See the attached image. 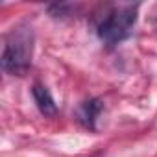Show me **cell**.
Here are the masks:
<instances>
[{"label": "cell", "instance_id": "277c9868", "mask_svg": "<svg viewBox=\"0 0 157 157\" xmlns=\"http://www.w3.org/2000/svg\"><path fill=\"white\" fill-rule=\"evenodd\" d=\"M32 96H33V102H35L37 109L41 111V115H44V117H54V115L57 113L56 102H54L50 91H48L43 83H33V87H32Z\"/></svg>", "mask_w": 157, "mask_h": 157}, {"label": "cell", "instance_id": "7a4b0ae2", "mask_svg": "<svg viewBox=\"0 0 157 157\" xmlns=\"http://www.w3.org/2000/svg\"><path fill=\"white\" fill-rule=\"evenodd\" d=\"M137 11H139V4L107 6L96 22V33L100 41L113 46L122 43L126 37H129L137 22Z\"/></svg>", "mask_w": 157, "mask_h": 157}, {"label": "cell", "instance_id": "3957f363", "mask_svg": "<svg viewBox=\"0 0 157 157\" xmlns=\"http://www.w3.org/2000/svg\"><path fill=\"white\" fill-rule=\"evenodd\" d=\"M104 111V104L102 100L98 98H91L87 102H83L80 107H78V120H80V124L91 131H96V122L100 118Z\"/></svg>", "mask_w": 157, "mask_h": 157}, {"label": "cell", "instance_id": "6da1fadb", "mask_svg": "<svg viewBox=\"0 0 157 157\" xmlns=\"http://www.w3.org/2000/svg\"><path fill=\"white\" fill-rule=\"evenodd\" d=\"M33 28L26 22H21L10 30L4 39L2 50V70L11 76H24L32 65L33 56Z\"/></svg>", "mask_w": 157, "mask_h": 157}]
</instances>
